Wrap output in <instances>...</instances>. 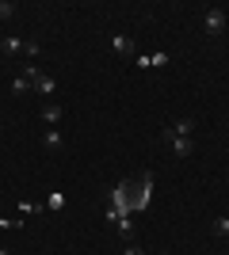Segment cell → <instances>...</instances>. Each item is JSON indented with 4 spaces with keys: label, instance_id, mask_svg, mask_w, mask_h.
Returning a JSON list of instances; mask_svg holds the SVG:
<instances>
[{
    "label": "cell",
    "instance_id": "cell-1",
    "mask_svg": "<svg viewBox=\"0 0 229 255\" xmlns=\"http://www.w3.org/2000/svg\"><path fill=\"white\" fill-rule=\"evenodd\" d=\"M226 19H229L226 8H207V15H203V27H207L210 34H222V31H226Z\"/></svg>",
    "mask_w": 229,
    "mask_h": 255
},
{
    "label": "cell",
    "instance_id": "cell-2",
    "mask_svg": "<svg viewBox=\"0 0 229 255\" xmlns=\"http://www.w3.org/2000/svg\"><path fill=\"white\" fill-rule=\"evenodd\" d=\"M164 141L172 145L176 156H191V152H195V141H191V137H176L172 129H164Z\"/></svg>",
    "mask_w": 229,
    "mask_h": 255
},
{
    "label": "cell",
    "instance_id": "cell-3",
    "mask_svg": "<svg viewBox=\"0 0 229 255\" xmlns=\"http://www.w3.org/2000/svg\"><path fill=\"white\" fill-rule=\"evenodd\" d=\"M134 61H138V69H164V65L172 61V57H168V53H138V57H134Z\"/></svg>",
    "mask_w": 229,
    "mask_h": 255
},
{
    "label": "cell",
    "instance_id": "cell-4",
    "mask_svg": "<svg viewBox=\"0 0 229 255\" xmlns=\"http://www.w3.org/2000/svg\"><path fill=\"white\" fill-rule=\"evenodd\" d=\"M111 50L122 53V57H130V53H134V38H130V34H115V38H111Z\"/></svg>",
    "mask_w": 229,
    "mask_h": 255
},
{
    "label": "cell",
    "instance_id": "cell-5",
    "mask_svg": "<svg viewBox=\"0 0 229 255\" xmlns=\"http://www.w3.org/2000/svg\"><path fill=\"white\" fill-rule=\"evenodd\" d=\"M19 50H23V38H15V34H8V38H0V53H4V57H15Z\"/></svg>",
    "mask_w": 229,
    "mask_h": 255
},
{
    "label": "cell",
    "instance_id": "cell-6",
    "mask_svg": "<svg viewBox=\"0 0 229 255\" xmlns=\"http://www.w3.org/2000/svg\"><path fill=\"white\" fill-rule=\"evenodd\" d=\"M42 145H46L50 152H61V149H65V137H61L57 129H50V133H42Z\"/></svg>",
    "mask_w": 229,
    "mask_h": 255
},
{
    "label": "cell",
    "instance_id": "cell-7",
    "mask_svg": "<svg viewBox=\"0 0 229 255\" xmlns=\"http://www.w3.org/2000/svg\"><path fill=\"white\" fill-rule=\"evenodd\" d=\"M176 133V137H191V129H195V118H180L176 126H168Z\"/></svg>",
    "mask_w": 229,
    "mask_h": 255
},
{
    "label": "cell",
    "instance_id": "cell-8",
    "mask_svg": "<svg viewBox=\"0 0 229 255\" xmlns=\"http://www.w3.org/2000/svg\"><path fill=\"white\" fill-rule=\"evenodd\" d=\"M42 118L50 122V126H57V118H61V103H46L42 107Z\"/></svg>",
    "mask_w": 229,
    "mask_h": 255
},
{
    "label": "cell",
    "instance_id": "cell-9",
    "mask_svg": "<svg viewBox=\"0 0 229 255\" xmlns=\"http://www.w3.org/2000/svg\"><path fill=\"white\" fill-rule=\"evenodd\" d=\"M54 88H57V84H54V76H46V73L38 76V80H34V92H42V96H50Z\"/></svg>",
    "mask_w": 229,
    "mask_h": 255
},
{
    "label": "cell",
    "instance_id": "cell-10",
    "mask_svg": "<svg viewBox=\"0 0 229 255\" xmlns=\"http://www.w3.org/2000/svg\"><path fill=\"white\" fill-rule=\"evenodd\" d=\"M23 53H27V57H31V65H34L38 57H42V46L34 42V38H27V42H23Z\"/></svg>",
    "mask_w": 229,
    "mask_h": 255
},
{
    "label": "cell",
    "instance_id": "cell-11",
    "mask_svg": "<svg viewBox=\"0 0 229 255\" xmlns=\"http://www.w3.org/2000/svg\"><path fill=\"white\" fill-rule=\"evenodd\" d=\"M46 210H65V194H61V191L46 194Z\"/></svg>",
    "mask_w": 229,
    "mask_h": 255
},
{
    "label": "cell",
    "instance_id": "cell-12",
    "mask_svg": "<svg viewBox=\"0 0 229 255\" xmlns=\"http://www.w3.org/2000/svg\"><path fill=\"white\" fill-rule=\"evenodd\" d=\"M210 229H214V236H229V217H226V213H222V217H214V225H210Z\"/></svg>",
    "mask_w": 229,
    "mask_h": 255
},
{
    "label": "cell",
    "instance_id": "cell-13",
    "mask_svg": "<svg viewBox=\"0 0 229 255\" xmlns=\"http://www.w3.org/2000/svg\"><path fill=\"white\" fill-rule=\"evenodd\" d=\"M46 202H19V213H27V217H34V213H42Z\"/></svg>",
    "mask_w": 229,
    "mask_h": 255
},
{
    "label": "cell",
    "instance_id": "cell-14",
    "mask_svg": "<svg viewBox=\"0 0 229 255\" xmlns=\"http://www.w3.org/2000/svg\"><path fill=\"white\" fill-rule=\"evenodd\" d=\"M11 92H15V96L31 92V80H27V76H15V80H11Z\"/></svg>",
    "mask_w": 229,
    "mask_h": 255
},
{
    "label": "cell",
    "instance_id": "cell-15",
    "mask_svg": "<svg viewBox=\"0 0 229 255\" xmlns=\"http://www.w3.org/2000/svg\"><path fill=\"white\" fill-rule=\"evenodd\" d=\"M11 15H15V4H11V0H0V23H8Z\"/></svg>",
    "mask_w": 229,
    "mask_h": 255
},
{
    "label": "cell",
    "instance_id": "cell-16",
    "mask_svg": "<svg viewBox=\"0 0 229 255\" xmlns=\"http://www.w3.org/2000/svg\"><path fill=\"white\" fill-rule=\"evenodd\" d=\"M0 229H19V221H11V217H0Z\"/></svg>",
    "mask_w": 229,
    "mask_h": 255
},
{
    "label": "cell",
    "instance_id": "cell-17",
    "mask_svg": "<svg viewBox=\"0 0 229 255\" xmlns=\"http://www.w3.org/2000/svg\"><path fill=\"white\" fill-rule=\"evenodd\" d=\"M122 255H145V252H142L138 244H126V252H122Z\"/></svg>",
    "mask_w": 229,
    "mask_h": 255
},
{
    "label": "cell",
    "instance_id": "cell-18",
    "mask_svg": "<svg viewBox=\"0 0 229 255\" xmlns=\"http://www.w3.org/2000/svg\"><path fill=\"white\" fill-rule=\"evenodd\" d=\"M0 255H11V252H8V248H0Z\"/></svg>",
    "mask_w": 229,
    "mask_h": 255
},
{
    "label": "cell",
    "instance_id": "cell-19",
    "mask_svg": "<svg viewBox=\"0 0 229 255\" xmlns=\"http://www.w3.org/2000/svg\"><path fill=\"white\" fill-rule=\"evenodd\" d=\"M161 255H168V252H161Z\"/></svg>",
    "mask_w": 229,
    "mask_h": 255
}]
</instances>
